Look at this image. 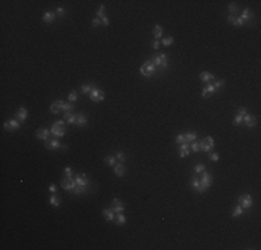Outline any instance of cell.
<instances>
[{
  "label": "cell",
  "mask_w": 261,
  "mask_h": 250,
  "mask_svg": "<svg viewBox=\"0 0 261 250\" xmlns=\"http://www.w3.org/2000/svg\"><path fill=\"white\" fill-rule=\"evenodd\" d=\"M213 85H214L215 89H220V88H222L224 85H225V81H224V79H217V81H215Z\"/></svg>",
  "instance_id": "43"
},
{
  "label": "cell",
  "mask_w": 261,
  "mask_h": 250,
  "mask_svg": "<svg viewBox=\"0 0 261 250\" xmlns=\"http://www.w3.org/2000/svg\"><path fill=\"white\" fill-rule=\"evenodd\" d=\"M50 135H51V132H50V129H47V128H42V129H38V132H36V139L38 141H43V142H46V141H49L50 139Z\"/></svg>",
  "instance_id": "8"
},
{
  "label": "cell",
  "mask_w": 261,
  "mask_h": 250,
  "mask_svg": "<svg viewBox=\"0 0 261 250\" xmlns=\"http://www.w3.org/2000/svg\"><path fill=\"white\" fill-rule=\"evenodd\" d=\"M50 204L53 207H58L61 204V199H60V196H57V195H51V197H50Z\"/></svg>",
  "instance_id": "29"
},
{
  "label": "cell",
  "mask_w": 261,
  "mask_h": 250,
  "mask_svg": "<svg viewBox=\"0 0 261 250\" xmlns=\"http://www.w3.org/2000/svg\"><path fill=\"white\" fill-rule=\"evenodd\" d=\"M49 191H50V193H51V195H56V192H57L56 185H50V186H49Z\"/></svg>",
  "instance_id": "54"
},
{
  "label": "cell",
  "mask_w": 261,
  "mask_h": 250,
  "mask_svg": "<svg viewBox=\"0 0 261 250\" xmlns=\"http://www.w3.org/2000/svg\"><path fill=\"white\" fill-rule=\"evenodd\" d=\"M163 34H164V29H163L161 25H156L153 28V36L156 38V41H158V39L163 36Z\"/></svg>",
  "instance_id": "25"
},
{
  "label": "cell",
  "mask_w": 261,
  "mask_h": 250,
  "mask_svg": "<svg viewBox=\"0 0 261 250\" xmlns=\"http://www.w3.org/2000/svg\"><path fill=\"white\" fill-rule=\"evenodd\" d=\"M21 125H19V121L18 120H10V121H6L4 122V128L7 131H14V129H18Z\"/></svg>",
  "instance_id": "15"
},
{
  "label": "cell",
  "mask_w": 261,
  "mask_h": 250,
  "mask_svg": "<svg viewBox=\"0 0 261 250\" xmlns=\"http://www.w3.org/2000/svg\"><path fill=\"white\" fill-rule=\"evenodd\" d=\"M64 121H65L67 124H75L76 116L72 111H64Z\"/></svg>",
  "instance_id": "20"
},
{
  "label": "cell",
  "mask_w": 261,
  "mask_h": 250,
  "mask_svg": "<svg viewBox=\"0 0 261 250\" xmlns=\"http://www.w3.org/2000/svg\"><path fill=\"white\" fill-rule=\"evenodd\" d=\"M242 121H243V117L239 116V114H236V117L233 118V125H239Z\"/></svg>",
  "instance_id": "46"
},
{
  "label": "cell",
  "mask_w": 261,
  "mask_h": 250,
  "mask_svg": "<svg viewBox=\"0 0 261 250\" xmlns=\"http://www.w3.org/2000/svg\"><path fill=\"white\" fill-rule=\"evenodd\" d=\"M42 20H43V22H46V24H50V22H53L54 20H56V12L46 11L43 14V17H42Z\"/></svg>",
  "instance_id": "21"
},
{
  "label": "cell",
  "mask_w": 261,
  "mask_h": 250,
  "mask_svg": "<svg viewBox=\"0 0 261 250\" xmlns=\"http://www.w3.org/2000/svg\"><path fill=\"white\" fill-rule=\"evenodd\" d=\"M78 100V93H76L75 91H72L71 93L68 95V102L69 103H74V102H76Z\"/></svg>",
  "instance_id": "35"
},
{
  "label": "cell",
  "mask_w": 261,
  "mask_h": 250,
  "mask_svg": "<svg viewBox=\"0 0 261 250\" xmlns=\"http://www.w3.org/2000/svg\"><path fill=\"white\" fill-rule=\"evenodd\" d=\"M75 186H76L75 178H65V177H64V179L61 181V188L65 189V191H74Z\"/></svg>",
  "instance_id": "9"
},
{
  "label": "cell",
  "mask_w": 261,
  "mask_h": 250,
  "mask_svg": "<svg viewBox=\"0 0 261 250\" xmlns=\"http://www.w3.org/2000/svg\"><path fill=\"white\" fill-rule=\"evenodd\" d=\"M115 218H117V224H118V225L125 224V221H126L125 216H124L122 212H118V214H115Z\"/></svg>",
  "instance_id": "34"
},
{
  "label": "cell",
  "mask_w": 261,
  "mask_h": 250,
  "mask_svg": "<svg viewBox=\"0 0 261 250\" xmlns=\"http://www.w3.org/2000/svg\"><path fill=\"white\" fill-rule=\"evenodd\" d=\"M210 160L211 161H218L220 160V156L217 153H210Z\"/></svg>",
  "instance_id": "52"
},
{
  "label": "cell",
  "mask_w": 261,
  "mask_h": 250,
  "mask_svg": "<svg viewBox=\"0 0 261 250\" xmlns=\"http://www.w3.org/2000/svg\"><path fill=\"white\" fill-rule=\"evenodd\" d=\"M114 174L117 177H122L125 174V167H124V162H117L114 166Z\"/></svg>",
  "instance_id": "23"
},
{
  "label": "cell",
  "mask_w": 261,
  "mask_h": 250,
  "mask_svg": "<svg viewBox=\"0 0 261 250\" xmlns=\"http://www.w3.org/2000/svg\"><path fill=\"white\" fill-rule=\"evenodd\" d=\"M86 188H82V186H75V189H74V193L75 195H81L82 192H85Z\"/></svg>",
  "instance_id": "48"
},
{
  "label": "cell",
  "mask_w": 261,
  "mask_h": 250,
  "mask_svg": "<svg viewBox=\"0 0 261 250\" xmlns=\"http://www.w3.org/2000/svg\"><path fill=\"white\" fill-rule=\"evenodd\" d=\"M103 217L106 218V221L111 222V221H114V218H115V212H114L111 209H104L103 210Z\"/></svg>",
  "instance_id": "22"
},
{
  "label": "cell",
  "mask_w": 261,
  "mask_h": 250,
  "mask_svg": "<svg viewBox=\"0 0 261 250\" xmlns=\"http://www.w3.org/2000/svg\"><path fill=\"white\" fill-rule=\"evenodd\" d=\"M201 145V150L203 152H206V153H211L213 152V149H214V139L211 136H206L203 141L200 142Z\"/></svg>",
  "instance_id": "4"
},
{
  "label": "cell",
  "mask_w": 261,
  "mask_h": 250,
  "mask_svg": "<svg viewBox=\"0 0 261 250\" xmlns=\"http://www.w3.org/2000/svg\"><path fill=\"white\" fill-rule=\"evenodd\" d=\"M245 24H246V22L243 21L240 17H238V18L235 20V22H233V25H235V27H242V25H245Z\"/></svg>",
  "instance_id": "45"
},
{
  "label": "cell",
  "mask_w": 261,
  "mask_h": 250,
  "mask_svg": "<svg viewBox=\"0 0 261 250\" xmlns=\"http://www.w3.org/2000/svg\"><path fill=\"white\" fill-rule=\"evenodd\" d=\"M75 184H76V186L86 188L89 185V178L86 177V174H76L75 175Z\"/></svg>",
  "instance_id": "10"
},
{
  "label": "cell",
  "mask_w": 261,
  "mask_h": 250,
  "mask_svg": "<svg viewBox=\"0 0 261 250\" xmlns=\"http://www.w3.org/2000/svg\"><path fill=\"white\" fill-rule=\"evenodd\" d=\"M190 153V143L185 142V143L179 145V156L181 157H188Z\"/></svg>",
  "instance_id": "16"
},
{
  "label": "cell",
  "mask_w": 261,
  "mask_h": 250,
  "mask_svg": "<svg viewBox=\"0 0 261 250\" xmlns=\"http://www.w3.org/2000/svg\"><path fill=\"white\" fill-rule=\"evenodd\" d=\"M238 114H239V116H242V117H245L246 114H247V110H246V107H240V109L238 110Z\"/></svg>",
  "instance_id": "51"
},
{
  "label": "cell",
  "mask_w": 261,
  "mask_h": 250,
  "mask_svg": "<svg viewBox=\"0 0 261 250\" xmlns=\"http://www.w3.org/2000/svg\"><path fill=\"white\" fill-rule=\"evenodd\" d=\"M215 91H217V89L214 88V85L213 84H206V86L203 88V91H201V96L204 97V99L206 97H210Z\"/></svg>",
  "instance_id": "12"
},
{
  "label": "cell",
  "mask_w": 261,
  "mask_h": 250,
  "mask_svg": "<svg viewBox=\"0 0 261 250\" xmlns=\"http://www.w3.org/2000/svg\"><path fill=\"white\" fill-rule=\"evenodd\" d=\"M235 20H236L235 16H229V17H228V21H229L231 24H233V22H235Z\"/></svg>",
  "instance_id": "56"
},
{
  "label": "cell",
  "mask_w": 261,
  "mask_h": 250,
  "mask_svg": "<svg viewBox=\"0 0 261 250\" xmlns=\"http://www.w3.org/2000/svg\"><path fill=\"white\" fill-rule=\"evenodd\" d=\"M175 142L178 145H182V143H185V135L183 134H179V135H176V138H175Z\"/></svg>",
  "instance_id": "41"
},
{
  "label": "cell",
  "mask_w": 261,
  "mask_h": 250,
  "mask_svg": "<svg viewBox=\"0 0 261 250\" xmlns=\"http://www.w3.org/2000/svg\"><path fill=\"white\" fill-rule=\"evenodd\" d=\"M100 21H101V25H103V27H108V24H110V20H108L107 17H103Z\"/></svg>",
  "instance_id": "53"
},
{
  "label": "cell",
  "mask_w": 261,
  "mask_h": 250,
  "mask_svg": "<svg viewBox=\"0 0 261 250\" xmlns=\"http://www.w3.org/2000/svg\"><path fill=\"white\" fill-rule=\"evenodd\" d=\"M243 212H245L243 207L240 206V204H238V206L235 207V210H233V212H232V217H233V218H236V217H240Z\"/></svg>",
  "instance_id": "31"
},
{
  "label": "cell",
  "mask_w": 261,
  "mask_h": 250,
  "mask_svg": "<svg viewBox=\"0 0 261 250\" xmlns=\"http://www.w3.org/2000/svg\"><path fill=\"white\" fill-rule=\"evenodd\" d=\"M99 25H101V21H100V18H97V17H96V18L92 21V27H93V28H96V27H99Z\"/></svg>",
  "instance_id": "49"
},
{
  "label": "cell",
  "mask_w": 261,
  "mask_h": 250,
  "mask_svg": "<svg viewBox=\"0 0 261 250\" xmlns=\"http://www.w3.org/2000/svg\"><path fill=\"white\" fill-rule=\"evenodd\" d=\"M104 162L107 164V166H115L117 164V159H115V156H107L106 159H104Z\"/></svg>",
  "instance_id": "32"
},
{
  "label": "cell",
  "mask_w": 261,
  "mask_h": 250,
  "mask_svg": "<svg viewBox=\"0 0 261 250\" xmlns=\"http://www.w3.org/2000/svg\"><path fill=\"white\" fill-rule=\"evenodd\" d=\"M51 127H65V121H64V120H60V121H54Z\"/></svg>",
  "instance_id": "47"
},
{
  "label": "cell",
  "mask_w": 261,
  "mask_h": 250,
  "mask_svg": "<svg viewBox=\"0 0 261 250\" xmlns=\"http://www.w3.org/2000/svg\"><path fill=\"white\" fill-rule=\"evenodd\" d=\"M228 9H229V11H231V16H232L233 12H238V11H239V7L236 6L235 3H231V4H229V7H228Z\"/></svg>",
  "instance_id": "44"
},
{
  "label": "cell",
  "mask_w": 261,
  "mask_h": 250,
  "mask_svg": "<svg viewBox=\"0 0 261 250\" xmlns=\"http://www.w3.org/2000/svg\"><path fill=\"white\" fill-rule=\"evenodd\" d=\"M211 184H213V175H211L210 172H207V171H203L201 172V178H200L201 191L204 192L206 189H208V188L211 186Z\"/></svg>",
  "instance_id": "3"
},
{
  "label": "cell",
  "mask_w": 261,
  "mask_h": 250,
  "mask_svg": "<svg viewBox=\"0 0 261 250\" xmlns=\"http://www.w3.org/2000/svg\"><path fill=\"white\" fill-rule=\"evenodd\" d=\"M140 74L143 75V77H146V78H149V77H151V75L156 74V71H157V67L154 66L153 62H151V60H147V61L143 62V66L140 67Z\"/></svg>",
  "instance_id": "1"
},
{
  "label": "cell",
  "mask_w": 261,
  "mask_h": 250,
  "mask_svg": "<svg viewBox=\"0 0 261 250\" xmlns=\"http://www.w3.org/2000/svg\"><path fill=\"white\" fill-rule=\"evenodd\" d=\"M64 174H65V178H74L72 168H71V167H65V168H64Z\"/></svg>",
  "instance_id": "40"
},
{
  "label": "cell",
  "mask_w": 261,
  "mask_h": 250,
  "mask_svg": "<svg viewBox=\"0 0 261 250\" xmlns=\"http://www.w3.org/2000/svg\"><path fill=\"white\" fill-rule=\"evenodd\" d=\"M200 81L204 82V84H211V81H214V75L211 74V72L203 71L200 74Z\"/></svg>",
  "instance_id": "18"
},
{
  "label": "cell",
  "mask_w": 261,
  "mask_h": 250,
  "mask_svg": "<svg viewBox=\"0 0 261 250\" xmlns=\"http://www.w3.org/2000/svg\"><path fill=\"white\" fill-rule=\"evenodd\" d=\"M86 122H88V117H85L83 114H76L75 124L78 125V127H83V125H86Z\"/></svg>",
  "instance_id": "26"
},
{
  "label": "cell",
  "mask_w": 261,
  "mask_h": 250,
  "mask_svg": "<svg viewBox=\"0 0 261 250\" xmlns=\"http://www.w3.org/2000/svg\"><path fill=\"white\" fill-rule=\"evenodd\" d=\"M190 150H192V152H195V153L200 152V150H201V145H200V142H197V141L192 142V143H190Z\"/></svg>",
  "instance_id": "33"
},
{
  "label": "cell",
  "mask_w": 261,
  "mask_h": 250,
  "mask_svg": "<svg viewBox=\"0 0 261 250\" xmlns=\"http://www.w3.org/2000/svg\"><path fill=\"white\" fill-rule=\"evenodd\" d=\"M238 202H239V204L243 207V210H249L250 207L253 206V199H252V196H250L249 193L242 195V196L238 199Z\"/></svg>",
  "instance_id": "5"
},
{
  "label": "cell",
  "mask_w": 261,
  "mask_h": 250,
  "mask_svg": "<svg viewBox=\"0 0 261 250\" xmlns=\"http://www.w3.org/2000/svg\"><path fill=\"white\" fill-rule=\"evenodd\" d=\"M111 210H113L115 214H118V212H124L125 206H124V203L121 202L120 199H113V203H111Z\"/></svg>",
  "instance_id": "11"
},
{
  "label": "cell",
  "mask_w": 261,
  "mask_h": 250,
  "mask_svg": "<svg viewBox=\"0 0 261 250\" xmlns=\"http://www.w3.org/2000/svg\"><path fill=\"white\" fill-rule=\"evenodd\" d=\"M50 132H51V135H53V136L61 138V136H64V135H65L67 129H65V127H51Z\"/></svg>",
  "instance_id": "14"
},
{
  "label": "cell",
  "mask_w": 261,
  "mask_h": 250,
  "mask_svg": "<svg viewBox=\"0 0 261 250\" xmlns=\"http://www.w3.org/2000/svg\"><path fill=\"white\" fill-rule=\"evenodd\" d=\"M150 60H151V62H153L156 67H161V68H167V67H168L167 54H164V53L156 54V56H153Z\"/></svg>",
  "instance_id": "2"
},
{
  "label": "cell",
  "mask_w": 261,
  "mask_h": 250,
  "mask_svg": "<svg viewBox=\"0 0 261 250\" xmlns=\"http://www.w3.org/2000/svg\"><path fill=\"white\" fill-rule=\"evenodd\" d=\"M61 106H63V100H56V102H53L50 106V111L51 114H58V112L61 111Z\"/></svg>",
  "instance_id": "17"
},
{
  "label": "cell",
  "mask_w": 261,
  "mask_h": 250,
  "mask_svg": "<svg viewBox=\"0 0 261 250\" xmlns=\"http://www.w3.org/2000/svg\"><path fill=\"white\" fill-rule=\"evenodd\" d=\"M183 135H185V142H188V143H192V142H195L197 139V134L196 132H186Z\"/></svg>",
  "instance_id": "27"
},
{
  "label": "cell",
  "mask_w": 261,
  "mask_h": 250,
  "mask_svg": "<svg viewBox=\"0 0 261 250\" xmlns=\"http://www.w3.org/2000/svg\"><path fill=\"white\" fill-rule=\"evenodd\" d=\"M243 122L246 124V127H247V128H254L257 120H256V117L252 116V114H246V116L243 117Z\"/></svg>",
  "instance_id": "13"
},
{
  "label": "cell",
  "mask_w": 261,
  "mask_h": 250,
  "mask_svg": "<svg viewBox=\"0 0 261 250\" xmlns=\"http://www.w3.org/2000/svg\"><path fill=\"white\" fill-rule=\"evenodd\" d=\"M240 18L245 22H249L250 20H253V11L250 9H245L242 11V14H240Z\"/></svg>",
  "instance_id": "24"
},
{
  "label": "cell",
  "mask_w": 261,
  "mask_h": 250,
  "mask_svg": "<svg viewBox=\"0 0 261 250\" xmlns=\"http://www.w3.org/2000/svg\"><path fill=\"white\" fill-rule=\"evenodd\" d=\"M151 46H153V49H158V47H160V42H158V41H154L153 43H151Z\"/></svg>",
  "instance_id": "55"
},
{
  "label": "cell",
  "mask_w": 261,
  "mask_h": 250,
  "mask_svg": "<svg viewBox=\"0 0 261 250\" xmlns=\"http://www.w3.org/2000/svg\"><path fill=\"white\" fill-rule=\"evenodd\" d=\"M89 97H90L92 102H101V100H104V92L99 88H93L92 92L89 93Z\"/></svg>",
  "instance_id": "7"
},
{
  "label": "cell",
  "mask_w": 261,
  "mask_h": 250,
  "mask_svg": "<svg viewBox=\"0 0 261 250\" xmlns=\"http://www.w3.org/2000/svg\"><path fill=\"white\" fill-rule=\"evenodd\" d=\"M174 43V38L172 36H168V38H164L163 41H161V45H164V46H170V45Z\"/></svg>",
  "instance_id": "36"
},
{
  "label": "cell",
  "mask_w": 261,
  "mask_h": 250,
  "mask_svg": "<svg viewBox=\"0 0 261 250\" xmlns=\"http://www.w3.org/2000/svg\"><path fill=\"white\" fill-rule=\"evenodd\" d=\"M61 110H64V111H72V110H74V104L72 103H64V102H63Z\"/></svg>",
  "instance_id": "38"
},
{
  "label": "cell",
  "mask_w": 261,
  "mask_h": 250,
  "mask_svg": "<svg viewBox=\"0 0 261 250\" xmlns=\"http://www.w3.org/2000/svg\"><path fill=\"white\" fill-rule=\"evenodd\" d=\"M93 88H96V85L94 84H88V85H82V88H81V91H82V93H85V95H89L92 92V89Z\"/></svg>",
  "instance_id": "30"
},
{
  "label": "cell",
  "mask_w": 261,
  "mask_h": 250,
  "mask_svg": "<svg viewBox=\"0 0 261 250\" xmlns=\"http://www.w3.org/2000/svg\"><path fill=\"white\" fill-rule=\"evenodd\" d=\"M115 159H117V161L118 162H124L125 161V154H124L122 152H118V153L115 154Z\"/></svg>",
  "instance_id": "42"
},
{
  "label": "cell",
  "mask_w": 261,
  "mask_h": 250,
  "mask_svg": "<svg viewBox=\"0 0 261 250\" xmlns=\"http://www.w3.org/2000/svg\"><path fill=\"white\" fill-rule=\"evenodd\" d=\"M64 14H65V10H64L63 7H58V9L56 10V16H60V17H63Z\"/></svg>",
  "instance_id": "50"
},
{
  "label": "cell",
  "mask_w": 261,
  "mask_h": 250,
  "mask_svg": "<svg viewBox=\"0 0 261 250\" xmlns=\"http://www.w3.org/2000/svg\"><path fill=\"white\" fill-rule=\"evenodd\" d=\"M190 185L195 188L199 193H203V191H201V185H200V179H199V178H196V177H195V178L190 179Z\"/></svg>",
  "instance_id": "28"
},
{
  "label": "cell",
  "mask_w": 261,
  "mask_h": 250,
  "mask_svg": "<svg viewBox=\"0 0 261 250\" xmlns=\"http://www.w3.org/2000/svg\"><path fill=\"white\" fill-rule=\"evenodd\" d=\"M16 116H17V118L19 120V122H21V121H25L26 117H28V110H26L25 107H19V109L17 110Z\"/></svg>",
  "instance_id": "19"
},
{
  "label": "cell",
  "mask_w": 261,
  "mask_h": 250,
  "mask_svg": "<svg viewBox=\"0 0 261 250\" xmlns=\"http://www.w3.org/2000/svg\"><path fill=\"white\" fill-rule=\"evenodd\" d=\"M104 10H106V7L103 6V4H100V6H99V10H97V12H96V17H97V18H103L104 17Z\"/></svg>",
  "instance_id": "37"
},
{
  "label": "cell",
  "mask_w": 261,
  "mask_h": 250,
  "mask_svg": "<svg viewBox=\"0 0 261 250\" xmlns=\"http://www.w3.org/2000/svg\"><path fill=\"white\" fill-rule=\"evenodd\" d=\"M44 146L47 147V149L50 150H57V149H64L67 150V146H64V145H61L60 142H58V139H49V141L44 142Z\"/></svg>",
  "instance_id": "6"
},
{
  "label": "cell",
  "mask_w": 261,
  "mask_h": 250,
  "mask_svg": "<svg viewBox=\"0 0 261 250\" xmlns=\"http://www.w3.org/2000/svg\"><path fill=\"white\" fill-rule=\"evenodd\" d=\"M204 170H206V166H204V164H197V166L195 167V174L199 175V174H201V172L204 171Z\"/></svg>",
  "instance_id": "39"
}]
</instances>
